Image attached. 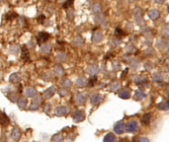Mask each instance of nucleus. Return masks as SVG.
Wrapping results in <instances>:
<instances>
[{
    "instance_id": "obj_6",
    "label": "nucleus",
    "mask_w": 169,
    "mask_h": 142,
    "mask_svg": "<svg viewBox=\"0 0 169 142\" xmlns=\"http://www.w3.org/2000/svg\"><path fill=\"white\" fill-rule=\"evenodd\" d=\"M92 10H93L94 13L96 14H100L101 11H102V8H101V4L100 3H95V4L92 6Z\"/></svg>"
},
{
    "instance_id": "obj_10",
    "label": "nucleus",
    "mask_w": 169,
    "mask_h": 142,
    "mask_svg": "<svg viewBox=\"0 0 169 142\" xmlns=\"http://www.w3.org/2000/svg\"><path fill=\"white\" fill-rule=\"evenodd\" d=\"M88 73L89 74H91V75H94V74H96L98 72V68H97V66H95V65H91V66H89L88 67Z\"/></svg>"
},
{
    "instance_id": "obj_22",
    "label": "nucleus",
    "mask_w": 169,
    "mask_h": 142,
    "mask_svg": "<svg viewBox=\"0 0 169 142\" xmlns=\"http://www.w3.org/2000/svg\"><path fill=\"white\" fill-rule=\"evenodd\" d=\"M168 58H169V57H168Z\"/></svg>"
},
{
    "instance_id": "obj_11",
    "label": "nucleus",
    "mask_w": 169,
    "mask_h": 142,
    "mask_svg": "<svg viewBox=\"0 0 169 142\" xmlns=\"http://www.w3.org/2000/svg\"><path fill=\"white\" fill-rule=\"evenodd\" d=\"M17 16H18L17 13H15V12H10V13H8L6 15V20L11 21V20L15 19V18H17Z\"/></svg>"
},
{
    "instance_id": "obj_16",
    "label": "nucleus",
    "mask_w": 169,
    "mask_h": 142,
    "mask_svg": "<svg viewBox=\"0 0 169 142\" xmlns=\"http://www.w3.org/2000/svg\"><path fill=\"white\" fill-rule=\"evenodd\" d=\"M51 51V45H45L42 47V51L44 52H50Z\"/></svg>"
},
{
    "instance_id": "obj_1",
    "label": "nucleus",
    "mask_w": 169,
    "mask_h": 142,
    "mask_svg": "<svg viewBox=\"0 0 169 142\" xmlns=\"http://www.w3.org/2000/svg\"><path fill=\"white\" fill-rule=\"evenodd\" d=\"M50 38V35L46 32H41L38 34L37 36V41H38L39 44H42V42H46Z\"/></svg>"
},
{
    "instance_id": "obj_5",
    "label": "nucleus",
    "mask_w": 169,
    "mask_h": 142,
    "mask_svg": "<svg viewBox=\"0 0 169 142\" xmlns=\"http://www.w3.org/2000/svg\"><path fill=\"white\" fill-rule=\"evenodd\" d=\"M102 39H103V34L100 32V31H96V32L94 33V35H93V40H94V42H100V41H102Z\"/></svg>"
},
{
    "instance_id": "obj_2",
    "label": "nucleus",
    "mask_w": 169,
    "mask_h": 142,
    "mask_svg": "<svg viewBox=\"0 0 169 142\" xmlns=\"http://www.w3.org/2000/svg\"><path fill=\"white\" fill-rule=\"evenodd\" d=\"M147 16L149 17V19L156 20V19H158L159 16H160V13H159V11L157 9H150L148 11V13H147Z\"/></svg>"
},
{
    "instance_id": "obj_13",
    "label": "nucleus",
    "mask_w": 169,
    "mask_h": 142,
    "mask_svg": "<svg viewBox=\"0 0 169 142\" xmlns=\"http://www.w3.org/2000/svg\"><path fill=\"white\" fill-rule=\"evenodd\" d=\"M19 79H20L19 73H13L10 76V81H12V82H17V81H19Z\"/></svg>"
},
{
    "instance_id": "obj_21",
    "label": "nucleus",
    "mask_w": 169,
    "mask_h": 142,
    "mask_svg": "<svg viewBox=\"0 0 169 142\" xmlns=\"http://www.w3.org/2000/svg\"><path fill=\"white\" fill-rule=\"evenodd\" d=\"M154 2L156 3V4H163V3L165 2V0H154Z\"/></svg>"
},
{
    "instance_id": "obj_18",
    "label": "nucleus",
    "mask_w": 169,
    "mask_h": 142,
    "mask_svg": "<svg viewBox=\"0 0 169 142\" xmlns=\"http://www.w3.org/2000/svg\"><path fill=\"white\" fill-rule=\"evenodd\" d=\"M153 78H154V80H157V81H162L163 80V76L161 75V74H155L154 76H153Z\"/></svg>"
},
{
    "instance_id": "obj_20",
    "label": "nucleus",
    "mask_w": 169,
    "mask_h": 142,
    "mask_svg": "<svg viewBox=\"0 0 169 142\" xmlns=\"http://www.w3.org/2000/svg\"><path fill=\"white\" fill-rule=\"evenodd\" d=\"M0 116H1V113H0ZM3 118H4V119H5V122H8V118H7V116H6L5 115H4V113H3ZM0 122H2V119H1V116H0Z\"/></svg>"
},
{
    "instance_id": "obj_12",
    "label": "nucleus",
    "mask_w": 169,
    "mask_h": 142,
    "mask_svg": "<svg viewBox=\"0 0 169 142\" xmlns=\"http://www.w3.org/2000/svg\"><path fill=\"white\" fill-rule=\"evenodd\" d=\"M54 72H56L57 75H60V76L63 75V74H64V71H63L62 67H61L60 65H57V66L54 67Z\"/></svg>"
},
{
    "instance_id": "obj_14",
    "label": "nucleus",
    "mask_w": 169,
    "mask_h": 142,
    "mask_svg": "<svg viewBox=\"0 0 169 142\" xmlns=\"http://www.w3.org/2000/svg\"><path fill=\"white\" fill-rule=\"evenodd\" d=\"M160 33H161L163 36L168 37V36H169V27H168V26L162 27V28H161V30H160Z\"/></svg>"
},
{
    "instance_id": "obj_4",
    "label": "nucleus",
    "mask_w": 169,
    "mask_h": 142,
    "mask_svg": "<svg viewBox=\"0 0 169 142\" xmlns=\"http://www.w3.org/2000/svg\"><path fill=\"white\" fill-rule=\"evenodd\" d=\"M21 57H22V59L24 61H28L29 58H30L29 51H28V49L26 48L25 45H24V47H22V56H21Z\"/></svg>"
},
{
    "instance_id": "obj_3",
    "label": "nucleus",
    "mask_w": 169,
    "mask_h": 142,
    "mask_svg": "<svg viewBox=\"0 0 169 142\" xmlns=\"http://www.w3.org/2000/svg\"><path fill=\"white\" fill-rule=\"evenodd\" d=\"M156 47L158 48V49H160V51H164L168 47V42L163 39H159L157 42H156Z\"/></svg>"
},
{
    "instance_id": "obj_19",
    "label": "nucleus",
    "mask_w": 169,
    "mask_h": 142,
    "mask_svg": "<svg viewBox=\"0 0 169 142\" xmlns=\"http://www.w3.org/2000/svg\"><path fill=\"white\" fill-rule=\"evenodd\" d=\"M62 85L64 86V87H69V86L71 85V82H70V80L65 79V80H64V81L62 82Z\"/></svg>"
},
{
    "instance_id": "obj_15",
    "label": "nucleus",
    "mask_w": 169,
    "mask_h": 142,
    "mask_svg": "<svg viewBox=\"0 0 169 142\" xmlns=\"http://www.w3.org/2000/svg\"><path fill=\"white\" fill-rule=\"evenodd\" d=\"M86 83H87V81H86V79L83 78V77H80V78L77 79V84L79 86H84L86 85Z\"/></svg>"
},
{
    "instance_id": "obj_8",
    "label": "nucleus",
    "mask_w": 169,
    "mask_h": 142,
    "mask_svg": "<svg viewBox=\"0 0 169 142\" xmlns=\"http://www.w3.org/2000/svg\"><path fill=\"white\" fill-rule=\"evenodd\" d=\"M54 92H56V89H54V87H51V88H48V90L45 92V96L47 98H51V96L54 94Z\"/></svg>"
},
{
    "instance_id": "obj_9",
    "label": "nucleus",
    "mask_w": 169,
    "mask_h": 142,
    "mask_svg": "<svg viewBox=\"0 0 169 142\" xmlns=\"http://www.w3.org/2000/svg\"><path fill=\"white\" fill-rule=\"evenodd\" d=\"M95 21H96L98 24H103L105 22V17L101 14H96V16H95Z\"/></svg>"
},
{
    "instance_id": "obj_7",
    "label": "nucleus",
    "mask_w": 169,
    "mask_h": 142,
    "mask_svg": "<svg viewBox=\"0 0 169 142\" xmlns=\"http://www.w3.org/2000/svg\"><path fill=\"white\" fill-rule=\"evenodd\" d=\"M26 95L29 96V97H34V96L37 95V91L32 87H29L26 89Z\"/></svg>"
},
{
    "instance_id": "obj_17",
    "label": "nucleus",
    "mask_w": 169,
    "mask_h": 142,
    "mask_svg": "<svg viewBox=\"0 0 169 142\" xmlns=\"http://www.w3.org/2000/svg\"><path fill=\"white\" fill-rule=\"evenodd\" d=\"M72 2H73V0H66V1L63 3V8H64V9L68 8V6L71 5Z\"/></svg>"
}]
</instances>
